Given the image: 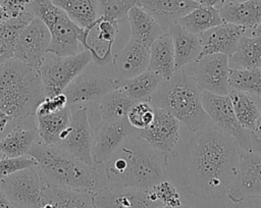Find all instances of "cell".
Here are the masks:
<instances>
[{
  "mask_svg": "<svg viewBox=\"0 0 261 208\" xmlns=\"http://www.w3.org/2000/svg\"><path fill=\"white\" fill-rule=\"evenodd\" d=\"M180 124L171 113L155 107L154 119L151 124L145 129L136 131V136L157 151L168 155L173 152L178 142Z\"/></svg>",
  "mask_w": 261,
  "mask_h": 208,
  "instance_id": "2e32d148",
  "label": "cell"
},
{
  "mask_svg": "<svg viewBox=\"0 0 261 208\" xmlns=\"http://www.w3.org/2000/svg\"><path fill=\"white\" fill-rule=\"evenodd\" d=\"M92 61L91 52L84 50L69 56L48 53L39 68L46 97L63 93L64 89Z\"/></svg>",
  "mask_w": 261,
  "mask_h": 208,
  "instance_id": "52a82bcc",
  "label": "cell"
},
{
  "mask_svg": "<svg viewBox=\"0 0 261 208\" xmlns=\"http://www.w3.org/2000/svg\"><path fill=\"white\" fill-rule=\"evenodd\" d=\"M65 106H68V105H67L66 96L64 95V93H59L51 97H45L38 105L35 112V116L53 113L64 108Z\"/></svg>",
  "mask_w": 261,
  "mask_h": 208,
  "instance_id": "ab89813d",
  "label": "cell"
},
{
  "mask_svg": "<svg viewBox=\"0 0 261 208\" xmlns=\"http://www.w3.org/2000/svg\"><path fill=\"white\" fill-rule=\"evenodd\" d=\"M36 165V160L28 154L19 157H0V180L16 171Z\"/></svg>",
  "mask_w": 261,
  "mask_h": 208,
  "instance_id": "74e56055",
  "label": "cell"
},
{
  "mask_svg": "<svg viewBox=\"0 0 261 208\" xmlns=\"http://www.w3.org/2000/svg\"><path fill=\"white\" fill-rule=\"evenodd\" d=\"M37 128L16 124L3 139L0 140V154L4 157H19L27 155L37 141Z\"/></svg>",
  "mask_w": 261,
  "mask_h": 208,
  "instance_id": "f546056e",
  "label": "cell"
},
{
  "mask_svg": "<svg viewBox=\"0 0 261 208\" xmlns=\"http://www.w3.org/2000/svg\"><path fill=\"white\" fill-rule=\"evenodd\" d=\"M259 102H260V111H259V116H258V119H257V122H256V125L253 129V132H251L254 136H256L257 138L261 139V100L259 99Z\"/></svg>",
  "mask_w": 261,
  "mask_h": 208,
  "instance_id": "c3c4849f",
  "label": "cell"
},
{
  "mask_svg": "<svg viewBox=\"0 0 261 208\" xmlns=\"http://www.w3.org/2000/svg\"><path fill=\"white\" fill-rule=\"evenodd\" d=\"M234 204L233 208H261V195L246 198Z\"/></svg>",
  "mask_w": 261,
  "mask_h": 208,
  "instance_id": "7bdbcfd3",
  "label": "cell"
},
{
  "mask_svg": "<svg viewBox=\"0 0 261 208\" xmlns=\"http://www.w3.org/2000/svg\"><path fill=\"white\" fill-rule=\"evenodd\" d=\"M79 27L91 29L99 17L97 0H51Z\"/></svg>",
  "mask_w": 261,
  "mask_h": 208,
  "instance_id": "4dcf8cb0",
  "label": "cell"
},
{
  "mask_svg": "<svg viewBox=\"0 0 261 208\" xmlns=\"http://www.w3.org/2000/svg\"><path fill=\"white\" fill-rule=\"evenodd\" d=\"M119 32L118 22L99 16L91 28L86 49L91 52L92 60L99 64L105 65L112 62V47L115 38Z\"/></svg>",
  "mask_w": 261,
  "mask_h": 208,
  "instance_id": "d6986e66",
  "label": "cell"
},
{
  "mask_svg": "<svg viewBox=\"0 0 261 208\" xmlns=\"http://www.w3.org/2000/svg\"><path fill=\"white\" fill-rule=\"evenodd\" d=\"M259 195H261V153L242 150L227 197L232 203H237Z\"/></svg>",
  "mask_w": 261,
  "mask_h": 208,
  "instance_id": "5bb4252c",
  "label": "cell"
},
{
  "mask_svg": "<svg viewBox=\"0 0 261 208\" xmlns=\"http://www.w3.org/2000/svg\"><path fill=\"white\" fill-rule=\"evenodd\" d=\"M149 55L150 47L130 38L112 59L118 79H129L147 70Z\"/></svg>",
  "mask_w": 261,
  "mask_h": 208,
  "instance_id": "ffe728a7",
  "label": "cell"
},
{
  "mask_svg": "<svg viewBox=\"0 0 261 208\" xmlns=\"http://www.w3.org/2000/svg\"><path fill=\"white\" fill-rule=\"evenodd\" d=\"M151 190L156 195L157 199L162 203V205L178 207L181 206V200L177 189L167 179H163L153 186Z\"/></svg>",
  "mask_w": 261,
  "mask_h": 208,
  "instance_id": "f35d334b",
  "label": "cell"
},
{
  "mask_svg": "<svg viewBox=\"0 0 261 208\" xmlns=\"http://www.w3.org/2000/svg\"><path fill=\"white\" fill-rule=\"evenodd\" d=\"M242 149L215 125L194 132L186 144L182 184L193 196L215 201L227 196Z\"/></svg>",
  "mask_w": 261,
  "mask_h": 208,
  "instance_id": "6da1fadb",
  "label": "cell"
},
{
  "mask_svg": "<svg viewBox=\"0 0 261 208\" xmlns=\"http://www.w3.org/2000/svg\"><path fill=\"white\" fill-rule=\"evenodd\" d=\"M224 22L251 29L261 22V0L226 2L219 9Z\"/></svg>",
  "mask_w": 261,
  "mask_h": 208,
  "instance_id": "d4e9b609",
  "label": "cell"
},
{
  "mask_svg": "<svg viewBox=\"0 0 261 208\" xmlns=\"http://www.w3.org/2000/svg\"><path fill=\"white\" fill-rule=\"evenodd\" d=\"M109 183L149 190L166 179L167 155L130 136L103 164Z\"/></svg>",
  "mask_w": 261,
  "mask_h": 208,
  "instance_id": "7a4b0ae2",
  "label": "cell"
},
{
  "mask_svg": "<svg viewBox=\"0 0 261 208\" xmlns=\"http://www.w3.org/2000/svg\"><path fill=\"white\" fill-rule=\"evenodd\" d=\"M8 18H9V15L7 14L6 10L4 9V7H3V6L1 5V3H0V25H1L4 21H6Z\"/></svg>",
  "mask_w": 261,
  "mask_h": 208,
  "instance_id": "f907efd6",
  "label": "cell"
},
{
  "mask_svg": "<svg viewBox=\"0 0 261 208\" xmlns=\"http://www.w3.org/2000/svg\"><path fill=\"white\" fill-rule=\"evenodd\" d=\"M45 97L38 70L15 58L0 66V110L5 111L12 121L20 123L35 115Z\"/></svg>",
  "mask_w": 261,
  "mask_h": 208,
  "instance_id": "277c9868",
  "label": "cell"
},
{
  "mask_svg": "<svg viewBox=\"0 0 261 208\" xmlns=\"http://www.w3.org/2000/svg\"><path fill=\"white\" fill-rule=\"evenodd\" d=\"M11 121V117L5 111L0 110V133H2Z\"/></svg>",
  "mask_w": 261,
  "mask_h": 208,
  "instance_id": "f6af8a7d",
  "label": "cell"
},
{
  "mask_svg": "<svg viewBox=\"0 0 261 208\" xmlns=\"http://www.w3.org/2000/svg\"><path fill=\"white\" fill-rule=\"evenodd\" d=\"M245 35L252 37H261V22L251 29H246Z\"/></svg>",
  "mask_w": 261,
  "mask_h": 208,
  "instance_id": "7dc6e473",
  "label": "cell"
},
{
  "mask_svg": "<svg viewBox=\"0 0 261 208\" xmlns=\"http://www.w3.org/2000/svg\"><path fill=\"white\" fill-rule=\"evenodd\" d=\"M242 1H246V0H226V2H242Z\"/></svg>",
  "mask_w": 261,
  "mask_h": 208,
  "instance_id": "db71d44e",
  "label": "cell"
},
{
  "mask_svg": "<svg viewBox=\"0 0 261 208\" xmlns=\"http://www.w3.org/2000/svg\"><path fill=\"white\" fill-rule=\"evenodd\" d=\"M0 208H15L4 195L3 191L0 192Z\"/></svg>",
  "mask_w": 261,
  "mask_h": 208,
  "instance_id": "681fc988",
  "label": "cell"
},
{
  "mask_svg": "<svg viewBox=\"0 0 261 208\" xmlns=\"http://www.w3.org/2000/svg\"><path fill=\"white\" fill-rule=\"evenodd\" d=\"M28 155L36 160V168L46 186L91 192L101 188L95 166L86 164L57 145L36 141Z\"/></svg>",
  "mask_w": 261,
  "mask_h": 208,
  "instance_id": "3957f363",
  "label": "cell"
},
{
  "mask_svg": "<svg viewBox=\"0 0 261 208\" xmlns=\"http://www.w3.org/2000/svg\"><path fill=\"white\" fill-rule=\"evenodd\" d=\"M228 82L231 90L245 92L261 100V68H230Z\"/></svg>",
  "mask_w": 261,
  "mask_h": 208,
  "instance_id": "e575fe53",
  "label": "cell"
},
{
  "mask_svg": "<svg viewBox=\"0 0 261 208\" xmlns=\"http://www.w3.org/2000/svg\"><path fill=\"white\" fill-rule=\"evenodd\" d=\"M148 69L169 79L175 71L174 51L172 39L168 32L162 33L150 46Z\"/></svg>",
  "mask_w": 261,
  "mask_h": 208,
  "instance_id": "603a6c76",
  "label": "cell"
},
{
  "mask_svg": "<svg viewBox=\"0 0 261 208\" xmlns=\"http://www.w3.org/2000/svg\"><path fill=\"white\" fill-rule=\"evenodd\" d=\"M136 129L126 117L116 121H103L93 132L92 157L94 164H104L107 159L134 134Z\"/></svg>",
  "mask_w": 261,
  "mask_h": 208,
  "instance_id": "9a60e30c",
  "label": "cell"
},
{
  "mask_svg": "<svg viewBox=\"0 0 261 208\" xmlns=\"http://www.w3.org/2000/svg\"><path fill=\"white\" fill-rule=\"evenodd\" d=\"M50 41L49 30L40 18L35 16L20 32L14 46L13 58L39 71L48 54Z\"/></svg>",
  "mask_w": 261,
  "mask_h": 208,
  "instance_id": "7c38bea8",
  "label": "cell"
},
{
  "mask_svg": "<svg viewBox=\"0 0 261 208\" xmlns=\"http://www.w3.org/2000/svg\"><path fill=\"white\" fill-rule=\"evenodd\" d=\"M139 4L156 19L164 32L200 5L194 0H140Z\"/></svg>",
  "mask_w": 261,
  "mask_h": 208,
  "instance_id": "44dd1931",
  "label": "cell"
},
{
  "mask_svg": "<svg viewBox=\"0 0 261 208\" xmlns=\"http://www.w3.org/2000/svg\"><path fill=\"white\" fill-rule=\"evenodd\" d=\"M139 1H140V0H139Z\"/></svg>",
  "mask_w": 261,
  "mask_h": 208,
  "instance_id": "11a10c76",
  "label": "cell"
},
{
  "mask_svg": "<svg viewBox=\"0 0 261 208\" xmlns=\"http://www.w3.org/2000/svg\"><path fill=\"white\" fill-rule=\"evenodd\" d=\"M163 77L158 73L149 69L144 72L129 77V79H117L114 80L115 89L121 90L130 99L136 102L149 101L162 83Z\"/></svg>",
  "mask_w": 261,
  "mask_h": 208,
  "instance_id": "cb8c5ba5",
  "label": "cell"
},
{
  "mask_svg": "<svg viewBox=\"0 0 261 208\" xmlns=\"http://www.w3.org/2000/svg\"><path fill=\"white\" fill-rule=\"evenodd\" d=\"M251 150L254 152L261 153V139L251 134Z\"/></svg>",
  "mask_w": 261,
  "mask_h": 208,
  "instance_id": "bcb514c9",
  "label": "cell"
},
{
  "mask_svg": "<svg viewBox=\"0 0 261 208\" xmlns=\"http://www.w3.org/2000/svg\"><path fill=\"white\" fill-rule=\"evenodd\" d=\"M99 7V16L106 19L121 22L127 19V12L134 6L139 4V0H97Z\"/></svg>",
  "mask_w": 261,
  "mask_h": 208,
  "instance_id": "d590c367",
  "label": "cell"
},
{
  "mask_svg": "<svg viewBox=\"0 0 261 208\" xmlns=\"http://www.w3.org/2000/svg\"><path fill=\"white\" fill-rule=\"evenodd\" d=\"M228 61L230 68H261V37L243 35Z\"/></svg>",
  "mask_w": 261,
  "mask_h": 208,
  "instance_id": "f1b7e54d",
  "label": "cell"
},
{
  "mask_svg": "<svg viewBox=\"0 0 261 208\" xmlns=\"http://www.w3.org/2000/svg\"><path fill=\"white\" fill-rule=\"evenodd\" d=\"M28 9L49 30L51 41L48 53L58 56L73 55L79 53L80 44L86 49L91 29L79 27L51 0H31Z\"/></svg>",
  "mask_w": 261,
  "mask_h": 208,
  "instance_id": "8992f818",
  "label": "cell"
},
{
  "mask_svg": "<svg viewBox=\"0 0 261 208\" xmlns=\"http://www.w3.org/2000/svg\"><path fill=\"white\" fill-rule=\"evenodd\" d=\"M246 29L229 22H223L219 25L213 27L206 32L199 35L201 44V53L199 58L210 54H224L230 56Z\"/></svg>",
  "mask_w": 261,
  "mask_h": 208,
  "instance_id": "ac0fdd59",
  "label": "cell"
},
{
  "mask_svg": "<svg viewBox=\"0 0 261 208\" xmlns=\"http://www.w3.org/2000/svg\"><path fill=\"white\" fill-rule=\"evenodd\" d=\"M115 89L114 80L91 73L79 74L63 91L67 105L92 103Z\"/></svg>",
  "mask_w": 261,
  "mask_h": 208,
  "instance_id": "e0dca14e",
  "label": "cell"
},
{
  "mask_svg": "<svg viewBox=\"0 0 261 208\" xmlns=\"http://www.w3.org/2000/svg\"><path fill=\"white\" fill-rule=\"evenodd\" d=\"M40 208H55V207H54V205H53L51 202L46 201Z\"/></svg>",
  "mask_w": 261,
  "mask_h": 208,
  "instance_id": "816d5d0a",
  "label": "cell"
},
{
  "mask_svg": "<svg viewBox=\"0 0 261 208\" xmlns=\"http://www.w3.org/2000/svg\"><path fill=\"white\" fill-rule=\"evenodd\" d=\"M45 200L55 208H97L94 202V192L70 190L57 187H44Z\"/></svg>",
  "mask_w": 261,
  "mask_h": 208,
  "instance_id": "83f0119b",
  "label": "cell"
},
{
  "mask_svg": "<svg viewBox=\"0 0 261 208\" xmlns=\"http://www.w3.org/2000/svg\"><path fill=\"white\" fill-rule=\"evenodd\" d=\"M14 57V45L0 35V66Z\"/></svg>",
  "mask_w": 261,
  "mask_h": 208,
  "instance_id": "b9f144b4",
  "label": "cell"
},
{
  "mask_svg": "<svg viewBox=\"0 0 261 208\" xmlns=\"http://www.w3.org/2000/svg\"><path fill=\"white\" fill-rule=\"evenodd\" d=\"M160 208H184V207H182V205H181V206H178V207H172V206H166V205H163V206H161Z\"/></svg>",
  "mask_w": 261,
  "mask_h": 208,
  "instance_id": "f5cc1de1",
  "label": "cell"
},
{
  "mask_svg": "<svg viewBox=\"0 0 261 208\" xmlns=\"http://www.w3.org/2000/svg\"><path fill=\"white\" fill-rule=\"evenodd\" d=\"M44 187L36 166L16 171L0 180L1 190L15 208H40L46 202Z\"/></svg>",
  "mask_w": 261,
  "mask_h": 208,
  "instance_id": "ba28073f",
  "label": "cell"
},
{
  "mask_svg": "<svg viewBox=\"0 0 261 208\" xmlns=\"http://www.w3.org/2000/svg\"><path fill=\"white\" fill-rule=\"evenodd\" d=\"M93 131L91 128L87 107L71 113L70 122L57 145L70 155L90 166H95L92 157Z\"/></svg>",
  "mask_w": 261,
  "mask_h": 208,
  "instance_id": "4fadbf2b",
  "label": "cell"
},
{
  "mask_svg": "<svg viewBox=\"0 0 261 208\" xmlns=\"http://www.w3.org/2000/svg\"><path fill=\"white\" fill-rule=\"evenodd\" d=\"M228 96L240 124L244 128L253 132L260 111L259 99L245 92L234 90H231Z\"/></svg>",
  "mask_w": 261,
  "mask_h": 208,
  "instance_id": "d6a6232c",
  "label": "cell"
},
{
  "mask_svg": "<svg viewBox=\"0 0 261 208\" xmlns=\"http://www.w3.org/2000/svg\"><path fill=\"white\" fill-rule=\"evenodd\" d=\"M155 107L149 101L136 102L126 114L128 123L136 131L147 128L154 119Z\"/></svg>",
  "mask_w": 261,
  "mask_h": 208,
  "instance_id": "8d00e7d4",
  "label": "cell"
},
{
  "mask_svg": "<svg viewBox=\"0 0 261 208\" xmlns=\"http://www.w3.org/2000/svg\"><path fill=\"white\" fill-rule=\"evenodd\" d=\"M150 103L171 113L192 133L212 123L204 111L201 91L186 67L175 70L169 79L163 80L152 95Z\"/></svg>",
  "mask_w": 261,
  "mask_h": 208,
  "instance_id": "5b68a950",
  "label": "cell"
},
{
  "mask_svg": "<svg viewBox=\"0 0 261 208\" xmlns=\"http://www.w3.org/2000/svg\"><path fill=\"white\" fill-rule=\"evenodd\" d=\"M223 22L219 10L213 6L207 5L197 6L177 21L185 30L197 36Z\"/></svg>",
  "mask_w": 261,
  "mask_h": 208,
  "instance_id": "1f68e13d",
  "label": "cell"
},
{
  "mask_svg": "<svg viewBox=\"0 0 261 208\" xmlns=\"http://www.w3.org/2000/svg\"><path fill=\"white\" fill-rule=\"evenodd\" d=\"M167 32L172 39L175 70L193 63L199 58L201 53L199 36L188 32L177 22L171 25Z\"/></svg>",
  "mask_w": 261,
  "mask_h": 208,
  "instance_id": "7402d4cb",
  "label": "cell"
},
{
  "mask_svg": "<svg viewBox=\"0 0 261 208\" xmlns=\"http://www.w3.org/2000/svg\"><path fill=\"white\" fill-rule=\"evenodd\" d=\"M31 0H0L1 5L6 10L9 17H15L25 11Z\"/></svg>",
  "mask_w": 261,
  "mask_h": 208,
  "instance_id": "60d3db41",
  "label": "cell"
},
{
  "mask_svg": "<svg viewBox=\"0 0 261 208\" xmlns=\"http://www.w3.org/2000/svg\"><path fill=\"white\" fill-rule=\"evenodd\" d=\"M97 208H160L162 203L149 189H138L111 184L94 192Z\"/></svg>",
  "mask_w": 261,
  "mask_h": 208,
  "instance_id": "8fae6325",
  "label": "cell"
},
{
  "mask_svg": "<svg viewBox=\"0 0 261 208\" xmlns=\"http://www.w3.org/2000/svg\"><path fill=\"white\" fill-rule=\"evenodd\" d=\"M71 111L68 106L45 115L36 116L40 141L46 145H58L70 122Z\"/></svg>",
  "mask_w": 261,
  "mask_h": 208,
  "instance_id": "4316f807",
  "label": "cell"
},
{
  "mask_svg": "<svg viewBox=\"0 0 261 208\" xmlns=\"http://www.w3.org/2000/svg\"><path fill=\"white\" fill-rule=\"evenodd\" d=\"M136 103L119 89H114L104 95L99 101L101 120L116 121L126 117L130 107Z\"/></svg>",
  "mask_w": 261,
  "mask_h": 208,
  "instance_id": "836d02e7",
  "label": "cell"
},
{
  "mask_svg": "<svg viewBox=\"0 0 261 208\" xmlns=\"http://www.w3.org/2000/svg\"><path fill=\"white\" fill-rule=\"evenodd\" d=\"M200 5H207V6H213L217 9H219L221 6H223L226 3V0H194Z\"/></svg>",
  "mask_w": 261,
  "mask_h": 208,
  "instance_id": "ee69618b",
  "label": "cell"
},
{
  "mask_svg": "<svg viewBox=\"0 0 261 208\" xmlns=\"http://www.w3.org/2000/svg\"><path fill=\"white\" fill-rule=\"evenodd\" d=\"M204 111L210 121L223 133L231 137L244 151L251 150V132L244 128L234 114L228 95H216L207 91L201 92Z\"/></svg>",
  "mask_w": 261,
  "mask_h": 208,
  "instance_id": "9c48e42d",
  "label": "cell"
},
{
  "mask_svg": "<svg viewBox=\"0 0 261 208\" xmlns=\"http://www.w3.org/2000/svg\"><path fill=\"white\" fill-rule=\"evenodd\" d=\"M187 66L186 69L194 77L201 92L207 91L216 95L230 93L228 56L220 53L205 55Z\"/></svg>",
  "mask_w": 261,
  "mask_h": 208,
  "instance_id": "30bf717a",
  "label": "cell"
},
{
  "mask_svg": "<svg viewBox=\"0 0 261 208\" xmlns=\"http://www.w3.org/2000/svg\"><path fill=\"white\" fill-rule=\"evenodd\" d=\"M127 20L130 25V38L148 47L164 33L156 19L140 4L134 5L128 10Z\"/></svg>",
  "mask_w": 261,
  "mask_h": 208,
  "instance_id": "484cf974",
  "label": "cell"
}]
</instances>
